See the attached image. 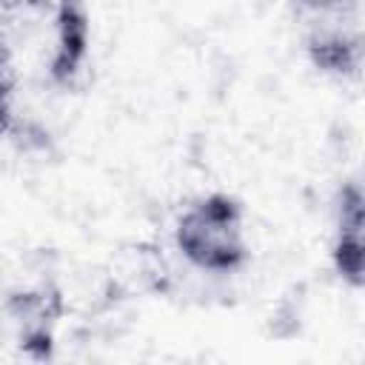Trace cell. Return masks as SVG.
<instances>
[{"instance_id": "obj_5", "label": "cell", "mask_w": 365, "mask_h": 365, "mask_svg": "<svg viewBox=\"0 0 365 365\" xmlns=\"http://www.w3.org/2000/svg\"><path fill=\"white\" fill-rule=\"evenodd\" d=\"M9 77L3 71V60H0V134L9 128V120H11V106H9Z\"/></svg>"}, {"instance_id": "obj_2", "label": "cell", "mask_w": 365, "mask_h": 365, "mask_svg": "<svg viewBox=\"0 0 365 365\" xmlns=\"http://www.w3.org/2000/svg\"><path fill=\"white\" fill-rule=\"evenodd\" d=\"M305 26L311 63L334 77H354L362 63L356 0H291Z\"/></svg>"}, {"instance_id": "obj_4", "label": "cell", "mask_w": 365, "mask_h": 365, "mask_svg": "<svg viewBox=\"0 0 365 365\" xmlns=\"http://www.w3.org/2000/svg\"><path fill=\"white\" fill-rule=\"evenodd\" d=\"M86 11L80 0H66L57 17V31H60V46H57V57H54V74L57 77H68L77 71L83 54H86V43H88V26H86Z\"/></svg>"}, {"instance_id": "obj_3", "label": "cell", "mask_w": 365, "mask_h": 365, "mask_svg": "<svg viewBox=\"0 0 365 365\" xmlns=\"http://www.w3.org/2000/svg\"><path fill=\"white\" fill-rule=\"evenodd\" d=\"M334 265L345 282L362 285L365 254H362V188L348 182L336 202V237H334Z\"/></svg>"}, {"instance_id": "obj_1", "label": "cell", "mask_w": 365, "mask_h": 365, "mask_svg": "<svg viewBox=\"0 0 365 365\" xmlns=\"http://www.w3.org/2000/svg\"><path fill=\"white\" fill-rule=\"evenodd\" d=\"M180 254L200 271L231 274L248 259L242 205L228 194H208L191 202L174 231Z\"/></svg>"}]
</instances>
